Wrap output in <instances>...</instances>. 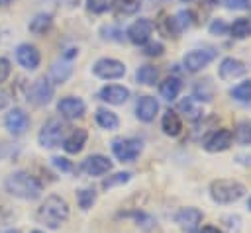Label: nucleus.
<instances>
[{
    "label": "nucleus",
    "instance_id": "f257e3e1",
    "mask_svg": "<svg viewBox=\"0 0 251 233\" xmlns=\"http://www.w3.org/2000/svg\"><path fill=\"white\" fill-rule=\"evenodd\" d=\"M71 215V208H69V202L57 194H51L47 196L41 206L37 208V221L41 225H45L47 229H59Z\"/></svg>",
    "mask_w": 251,
    "mask_h": 233
},
{
    "label": "nucleus",
    "instance_id": "f03ea898",
    "mask_svg": "<svg viewBox=\"0 0 251 233\" xmlns=\"http://www.w3.org/2000/svg\"><path fill=\"white\" fill-rule=\"evenodd\" d=\"M4 188L10 196L20 200H37L41 196V182L25 170H16L6 176Z\"/></svg>",
    "mask_w": 251,
    "mask_h": 233
},
{
    "label": "nucleus",
    "instance_id": "7ed1b4c3",
    "mask_svg": "<svg viewBox=\"0 0 251 233\" xmlns=\"http://www.w3.org/2000/svg\"><path fill=\"white\" fill-rule=\"evenodd\" d=\"M243 194H245V186L237 180H231V178H218L210 184V198L222 206H227V204L241 200Z\"/></svg>",
    "mask_w": 251,
    "mask_h": 233
},
{
    "label": "nucleus",
    "instance_id": "20e7f679",
    "mask_svg": "<svg viewBox=\"0 0 251 233\" xmlns=\"http://www.w3.org/2000/svg\"><path fill=\"white\" fill-rule=\"evenodd\" d=\"M65 131H67V125L57 119V117H51L49 121L43 123V127L39 129V135H37V141L41 147L45 149H53V147H59L65 139Z\"/></svg>",
    "mask_w": 251,
    "mask_h": 233
},
{
    "label": "nucleus",
    "instance_id": "39448f33",
    "mask_svg": "<svg viewBox=\"0 0 251 233\" xmlns=\"http://www.w3.org/2000/svg\"><path fill=\"white\" fill-rule=\"evenodd\" d=\"M143 143L137 137H118L112 141V153L120 163H133L141 155Z\"/></svg>",
    "mask_w": 251,
    "mask_h": 233
},
{
    "label": "nucleus",
    "instance_id": "423d86ee",
    "mask_svg": "<svg viewBox=\"0 0 251 233\" xmlns=\"http://www.w3.org/2000/svg\"><path fill=\"white\" fill-rule=\"evenodd\" d=\"M94 74L98 78H104V80H116V78H122L126 74V65L118 59H110V57H104V59H98L92 67Z\"/></svg>",
    "mask_w": 251,
    "mask_h": 233
},
{
    "label": "nucleus",
    "instance_id": "0eeeda50",
    "mask_svg": "<svg viewBox=\"0 0 251 233\" xmlns=\"http://www.w3.org/2000/svg\"><path fill=\"white\" fill-rule=\"evenodd\" d=\"M233 141V133L226 127H220V129H214L210 131L204 141H202V147L208 151V153H222V151H227L229 145Z\"/></svg>",
    "mask_w": 251,
    "mask_h": 233
},
{
    "label": "nucleus",
    "instance_id": "6e6552de",
    "mask_svg": "<svg viewBox=\"0 0 251 233\" xmlns=\"http://www.w3.org/2000/svg\"><path fill=\"white\" fill-rule=\"evenodd\" d=\"M51 98H53V84L45 76L37 78L27 90V102H31L33 106H45L51 102Z\"/></svg>",
    "mask_w": 251,
    "mask_h": 233
},
{
    "label": "nucleus",
    "instance_id": "1a4fd4ad",
    "mask_svg": "<svg viewBox=\"0 0 251 233\" xmlns=\"http://www.w3.org/2000/svg\"><path fill=\"white\" fill-rule=\"evenodd\" d=\"M216 57V53L212 49H192L184 55L182 65L186 72H198L204 67H208V63H212Z\"/></svg>",
    "mask_w": 251,
    "mask_h": 233
},
{
    "label": "nucleus",
    "instance_id": "9d476101",
    "mask_svg": "<svg viewBox=\"0 0 251 233\" xmlns=\"http://www.w3.org/2000/svg\"><path fill=\"white\" fill-rule=\"evenodd\" d=\"M153 29H155V23H153L149 18H139V20H135V22L127 27L126 35H127V39H129L133 45H145V43L149 41Z\"/></svg>",
    "mask_w": 251,
    "mask_h": 233
},
{
    "label": "nucleus",
    "instance_id": "9b49d317",
    "mask_svg": "<svg viewBox=\"0 0 251 233\" xmlns=\"http://www.w3.org/2000/svg\"><path fill=\"white\" fill-rule=\"evenodd\" d=\"M175 221L178 223V227L186 233H198L200 225H202V211L198 208H182L176 211Z\"/></svg>",
    "mask_w": 251,
    "mask_h": 233
},
{
    "label": "nucleus",
    "instance_id": "f8f14e48",
    "mask_svg": "<svg viewBox=\"0 0 251 233\" xmlns=\"http://www.w3.org/2000/svg\"><path fill=\"white\" fill-rule=\"evenodd\" d=\"M4 125H6V129L12 135H16V137L18 135H24L25 129L29 127V116L22 108H12L6 114V117H4Z\"/></svg>",
    "mask_w": 251,
    "mask_h": 233
},
{
    "label": "nucleus",
    "instance_id": "ddd939ff",
    "mask_svg": "<svg viewBox=\"0 0 251 233\" xmlns=\"http://www.w3.org/2000/svg\"><path fill=\"white\" fill-rule=\"evenodd\" d=\"M16 61L25 69V70H35L41 63V55L37 51L35 45H29V43H22L18 45L16 49Z\"/></svg>",
    "mask_w": 251,
    "mask_h": 233
},
{
    "label": "nucleus",
    "instance_id": "4468645a",
    "mask_svg": "<svg viewBox=\"0 0 251 233\" xmlns=\"http://www.w3.org/2000/svg\"><path fill=\"white\" fill-rule=\"evenodd\" d=\"M57 110H59V114H61L65 119H76V117H82V116H84L86 106H84V102H82L80 98H76V96H65V98L59 100Z\"/></svg>",
    "mask_w": 251,
    "mask_h": 233
},
{
    "label": "nucleus",
    "instance_id": "2eb2a0df",
    "mask_svg": "<svg viewBox=\"0 0 251 233\" xmlns=\"http://www.w3.org/2000/svg\"><path fill=\"white\" fill-rule=\"evenodd\" d=\"M80 168L90 176H102V174L112 170V161L108 157H104V155H90V157H86L82 161Z\"/></svg>",
    "mask_w": 251,
    "mask_h": 233
},
{
    "label": "nucleus",
    "instance_id": "dca6fc26",
    "mask_svg": "<svg viewBox=\"0 0 251 233\" xmlns=\"http://www.w3.org/2000/svg\"><path fill=\"white\" fill-rule=\"evenodd\" d=\"M218 74L222 80H233V78H239L245 74V65L243 61L235 59V57H226L220 67H218Z\"/></svg>",
    "mask_w": 251,
    "mask_h": 233
},
{
    "label": "nucleus",
    "instance_id": "f3484780",
    "mask_svg": "<svg viewBox=\"0 0 251 233\" xmlns=\"http://www.w3.org/2000/svg\"><path fill=\"white\" fill-rule=\"evenodd\" d=\"M100 100L106 102V104H112V106H120L124 104L127 98H129V90L126 86H120V84H108L104 86L100 92H98Z\"/></svg>",
    "mask_w": 251,
    "mask_h": 233
},
{
    "label": "nucleus",
    "instance_id": "a211bd4d",
    "mask_svg": "<svg viewBox=\"0 0 251 233\" xmlns=\"http://www.w3.org/2000/svg\"><path fill=\"white\" fill-rule=\"evenodd\" d=\"M157 112H159V102L153 96H141L135 104V116H137V119H141L145 123L153 121Z\"/></svg>",
    "mask_w": 251,
    "mask_h": 233
},
{
    "label": "nucleus",
    "instance_id": "6ab92c4d",
    "mask_svg": "<svg viewBox=\"0 0 251 233\" xmlns=\"http://www.w3.org/2000/svg\"><path fill=\"white\" fill-rule=\"evenodd\" d=\"M86 139H88L86 129L76 127V129H73V131L63 139V149H65L69 155H76V153H80V151H82V147H84Z\"/></svg>",
    "mask_w": 251,
    "mask_h": 233
},
{
    "label": "nucleus",
    "instance_id": "aec40b11",
    "mask_svg": "<svg viewBox=\"0 0 251 233\" xmlns=\"http://www.w3.org/2000/svg\"><path fill=\"white\" fill-rule=\"evenodd\" d=\"M73 74V67H71V61L67 59H59L51 65L49 69V80L51 84H63L69 80V76Z\"/></svg>",
    "mask_w": 251,
    "mask_h": 233
},
{
    "label": "nucleus",
    "instance_id": "412c9836",
    "mask_svg": "<svg viewBox=\"0 0 251 233\" xmlns=\"http://www.w3.org/2000/svg\"><path fill=\"white\" fill-rule=\"evenodd\" d=\"M161 129H163L165 135H171V137L180 135V131H182V121H180L178 114L173 112V110H167V112L163 114V117H161Z\"/></svg>",
    "mask_w": 251,
    "mask_h": 233
},
{
    "label": "nucleus",
    "instance_id": "4be33fe9",
    "mask_svg": "<svg viewBox=\"0 0 251 233\" xmlns=\"http://www.w3.org/2000/svg\"><path fill=\"white\" fill-rule=\"evenodd\" d=\"M178 92H180V80L176 76H167L161 84H159V94L167 100V102H173L178 98Z\"/></svg>",
    "mask_w": 251,
    "mask_h": 233
},
{
    "label": "nucleus",
    "instance_id": "5701e85b",
    "mask_svg": "<svg viewBox=\"0 0 251 233\" xmlns=\"http://www.w3.org/2000/svg\"><path fill=\"white\" fill-rule=\"evenodd\" d=\"M96 123L102 127V129H108V131H114L120 127V119L114 112L106 110V108H100L96 110Z\"/></svg>",
    "mask_w": 251,
    "mask_h": 233
},
{
    "label": "nucleus",
    "instance_id": "b1692460",
    "mask_svg": "<svg viewBox=\"0 0 251 233\" xmlns=\"http://www.w3.org/2000/svg\"><path fill=\"white\" fill-rule=\"evenodd\" d=\"M212 96H214V86H212V82H210L208 78L198 80V82L194 84L192 98H194L196 102H210V100H212Z\"/></svg>",
    "mask_w": 251,
    "mask_h": 233
},
{
    "label": "nucleus",
    "instance_id": "393cba45",
    "mask_svg": "<svg viewBox=\"0 0 251 233\" xmlns=\"http://www.w3.org/2000/svg\"><path fill=\"white\" fill-rule=\"evenodd\" d=\"M157 78H159V70H157V67H153V65H143V67H139L137 72H135V80H137L139 84H145V86L155 84Z\"/></svg>",
    "mask_w": 251,
    "mask_h": 233
},
{
    "label": "nucleus",
    "instance_id": "a878e982",
    "mask_svg": "<svg viewBox=\"0 0 251 233\" xmlns=\"http://www.w3.org/2000/svg\"><path fill=\"white\" fill-rule=\"evenodd\" d=\"M229 33L235 39H245L251 35V20L249 18H237L231 25H229Z\"/></svg>",
    "mask_w": 251,
    "mask_h": 233
},
{
    "label": "nucleus",
    "instance_id": "bb28decb",
    "mask_svg": "<svg viewBox=\"0 0 251 233\" xmlns=\"http://www.w3.org/2000/svg\"><path fill=\"white\" fill-rule=\"evenodd\" d=\"M53 23V18L51 14H37L31 22H29V31L35 33V35H43Z\"/></svg>",
    "mask_w": 251,
    "mask_h": 233
},
{
    "label": "nucleus",
    "instance_id": "cd10ccee",
    "mask_svg": "<svg viewBox=\"0 0 251 233\" xmlns=\"http://www.w3.org/2000/svg\"><path fill=\"white\" fill-rule=\"evenodd\" d=\"M139 6H141V0H116L114 10H116L118 18H126V16L135 14L139 10Z\"/></svg>",
    "mask_w": 251,
    "mask_h": 233
},
{
    "label": "nucleus",
    "instance_id": "c85d7f7f",
    "mask_svg": "<svg viewBox=\"0 0 251 233\" xmlns=\"http://www.w3.org/2000/svg\"><path fill=\"white\" fill-rule=\"evenodd\" d=\"M157 29L165 35V37H176L178 33H180V29L176 27V22H175V18H171V16H161V20H159V23H157Z\"/></svg>",
    "mask_w": 251,
    "mask_h": 233
},
{
    "label": "nucleus",
    "instance_id": "c756f323",
    "mask_svg": "<svg viewBox=\"0 0 251 233\" xmlns=\"http://www.w3.org/2000/svg\"><path fill=\"white\" fill-rule=\"evenodd\" d=\"M231 98L237 100V102H243V104H249L251 102V80H245V82H239L237 86H233L229 90Z\"/></svg>",
    "mask_w": 251,
    "mask_h": 233
},
{
    "label": "nucleus",
    "instance_id": "7c9ffc66",
    "mask_svg": "<svg viewBox=\"0 0 251 233\" xmlns=\"http://www.w3.org/2000/svg\"><path fill=\"white\" fill-rule=\"evenodd\" d=\"M178 108H180V112H184V116L188 117V119H200L202 117V108L200 106H196V100L190 96V98H184L180 104H178Z\"/></svg>",
    "mask_w": 251,
    "mask_h": 233
},
{
    "label": "nucleus",
    "instance_id": "2f4dec72",
    "mask_svg": "<svg viewBox=\"0 0 251 233\" xmlns=\"http://www.w3.org/2000/svg\"><path fill=\"white\" fill-rule=\"evenodd\" d=\"M76 202H78L80 210H88L96 202V192L92 188H82V190L76 192Z\"/></svg>",
    "mask_w": 251,
    "mask_h": 233
},
{
    "label": "nucleus",
    "instance_id": "473e14b6",
    "mask_svg": "<svg viewBox=\"0 0 251 233\" xmlns=\"http://www.w3.org/2000/svg\"><path fill=\"white\" fill-rule=\"evenodd\" d=\"M114 6H116V0H86V8L92 14L110 12V10H114Z\"/></svg>",
    "mask_w": 251,
    "mask_h": 233
},
{
    "label": "nucleus",
    "instance_id": "72a5a7b5",
    "mask_svg": "<svg viewBox=\"0 0 251 233\" xmlns=\"http://www.w3.org/2000/svg\"><path fill=\"white\" fill-rule=\"evenodd\" d=\"M129 178H131V172H116V174L108 176L102 182V188H112V186H118V184H126V182H129Z\"/></svg>",
    "mask_w": 251,
    "mask_h": 233
},
{
    "label": "nucleus",
    "instance_id": "f704fd0d",
    "mask_svg": "<svg viewBox=\"0 0 251 233\" xmlns=\"http://www.w3.org/2000/svg\"><path fill=\"white\" fill-rule=\"evenodd\" d=\"M235 139H237L239 143H243V145L251 143V123H247V121L239 123L237 129H235Z\"/></svg>",
    "mask_w": 251,
    "mask_h": 233
},
{
    "label": "nucleus",
    "instance_id": "c9c22d12",
    "mask_svg": "<svg viewBox=\"0 0 251 233\" xmlns=\"http://www.w3.org/2000/svg\"><path fill=\"white\" fill-rule=\"evenodd\" d=\"M163 43H159V41H147L145 45H143V53L147 55V57H159L161 53H163Z\"/></svg>",
    "mask_w": 251,
    "mask_h": 233
},
{
    "label": "nucleus",
    "instance_id": "e433bc0d",
    "mask_svg": "<svg viewBox=\"0 0 251 233\" xmlns=\"http://www.w3.org/2000/svg\"><path fill=\"white\" fill-rule=\"evenodd\" d=\"M208 29H210L212 35H226L229 31V25L224 20H212V23H210Z\"/></svg>",
    "mask_w": 251,
    "mask_h": 233
},
{
    "label": "nucleus",
    "instance_id": "4c0bfd02",
    "mask_svg": "<svg viewBox=\"0 0 251 233\" xmlns=\"http://www.w3.org/2000/svg\"><path fill=\"white\" fill-rule=\"evenodd\" d=\"M51 163H53V166L59 168L61 172H71V170H73V163H71L69 159H65V157H53Z\"/></svg>",
    "mask_w": 251,
    "mask_h": 233
},
{
    "label": "nucleus",
    "instance_id": "58836bf2",
    "mask_svg": "<svg viewBox=\"0 0 251 233\" xmlns=\"http://www.w3.org/2000/svg\"><path fill=\"white\" fill-rule=\"evenodd\" d=\"M227 10H245L249 8V0H222Z\"/></svg>",
    "mask_w": 251,
    "mask_h": 233
},
{
    "label": "nucleus",
    "instance_id": "ea45409f",
    "mask_svg": "<svg viewBox=\"0 0 251 233\" xmlns=\"http://www.w3.org/2000/svg\"><path fill=\"white\" fill-rule=\"evenodd\" d=\"M102 33H104V37L106 39H114V41H122L124 39V31H120V29H116V27H102Z\"/></svg>",
    "mask_w": 251,
    "mask_h": 233
},
{
    "label": "nucleus",
    "instance_id": "a19ab883",
    "mask_svg": "<svg viewBox=\"0 0 251 233\" xmlns=\"http://www.w3.org/2000/svg\"><path fill=\"white\" fill-rule=\"evenodd\" d=\"M10 72H12V67H10V61H8V59H4V57H0V84L8 80V76H10Z\"/></svg>",
    "mask_w": 251,
    "mask_h": 233
},
{
    "label": "nucleus",
    "instance_id": "79ce46f5",
    "mask_svg": "<svg viewBox=\"0 0 251 233\" xmlns=\"http://www.w3.org/2000/svg\"><path fill=\"white\" fill-rule=\"evenodd\" d=\"M198 233H224L222 229H218L216 225H204V227H200L198 229Z\"/></svg>",
    "mask_w": 251,
    "mask_h": 233
},
{
    "label": "nucleus",
    "instance_id": "37998d69",
    "mask_svg": "<svg viewBox=\"0 0 251 233\" xmlns=\"http://www.w3.org/2000/svg\"><path fill=\"white\" fill-rule=\"evenodd\" d=\"M6 102H8V94L6 92H0V110L6 106Z\"/></svg>",
    "mask_w": 251,
    "mask_h": 233
},
{
    "label": "nucleus",
    "instance_id": "c03bdc74",
    "mask_svg": "<svg viewBox=\"0 0 251 233\" xmlns=\"http://www.w3.org/2000/svg\"><path fill=\"white\" fill-rule=\"evenodd\" d=\"M0 233H20V229H14V227H8V229H2Z\"/></svg>",
    "mask_w": 251,
    "mask_h": 233
},
{
    "label": "nucleus",
    "instance_id": "a18cd8bd",
    "mask_svg": "<svg viewBox=\"0 0 251 233\" xmlns=\"http://www.w3.org/2000/svg\"><path fill=\"white\" fill-rule=\"evenodd\" d=\"M12 0H0V6H6V4H10Z\"/></svg>",
    "mask_w": 251,
    "mask_h": 233
},
{
    "label": "nucleus",
    "instance_id": "49530a36",
    "mask_svg": "<svg viewBox=\"0 0 251 233\" xmlns=\"http://www.w3.org/2000/svg\"><path fill=\"white\" fill-rule=\"evenodd\" d=\"M247 210L251 211V196H249V200H247Z\"/></svg>",
    "mask_w": 251,
    "mask_h": 233
},
{
    "label": "nucleus",
    "instance_id": "de8ad7c7",
    "mask_svg": "<svg viewBox=\"0 0 251 233\" xmlns=\"http://www.w3.org/2000/svg\"><path fill=\"white\" fill-rule=\"evenodd\" d=\"M29 233H43V231H39V229H33V231H29Z\"/></svg>",
    "mask_w": 251,
    "mask_h": 233
},
{
    "label": "nucleus",
    "instance_id": "09e8293b",
    "mask_svg": "<svg viewBox=\"0 0 251 233\" xmlns=\"http://www.w3.org/2000/svg\"><path fill=\"white\" fill-rule=\"evenodd\" d=\"M249 8H251V4H249Z\"/></svg>",
    "mask_w": 251,
    "mask_h": 233
}]
</instances>
